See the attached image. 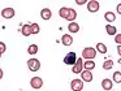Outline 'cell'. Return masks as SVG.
Listing matches in <instances>:
<instances>
[{"label": "cell", "mask_w": 121, "mask_h": 91, "mask_svg": "<svg viewBox=\"0 0 121 91\" xmlns=\"http://www.w3.org/2000/svg\"><path fill=\"white\" fill-rule=\"evenodd\" d=\"M95 56H96V49L94 47H86L82 51V59L85 60H94Z\"/></svg>", "instance_id": "6da1fadb"}, {"label": "cell", "mask_w": 121, "mask_h": 91, "mask_svg": "<svg viewBox=\"0 0 121 91\" xmlns=\"http://www.w3.org/2000/svg\"><path fill=\"white\" fill-rule=\"evenodd\" d=\"M27 68H29L30 72H38V70L40 69V61L38 59H29L27 60Z\"/></svg>", "instance_id": "7a4b0ae2"}, {"label": "cell", "mask_w": 121, "mask_h": 91, "mask_svg": "<svg viewBox=\"0 0 121 91\" xmlns=\"http://www.w3.org/2000/svg\"><path fill=\"white\" fill-rule=\"evenodd\" d=\"M83 59H82V57H78V59H77V62L76 64L73 65V66H72V72L74 73V74H81L82 72H83Z\"/></svg>", "instance_id": "3957f363"}, {"label": "cell", "mask_w": 121, "mask_h": 91, "mask_svg": "<svg viewBox=\"0 0 121 91\" xmlns=\"http://www.w3.org/2000/svg\"><path fill=\"white\" fill-rule=\"evenodd\" d=\"M70 88L72 91H82L83 90V81L81 78H76L70 82Z\"/></svg>", "instance_id": "277c9868"}, {"label": "cell", "mask_w": 121, "mask_h": 91, "mask_svg": "<svg viewBox=\"0 0 121 91\" xmlns=\"http://www.w3.org/2000/svg\"><path fill=\"white\" fill-rule=\"evenodd\" d=\"M76 62H77L76 52H69V53L64 57V64H66V65H74Z\"/></svg>", "instance_id": "5b68a950"}, {"label": "cell", "mask_w": 121, "mask_h": 91, "mask_svg": "<svg viewBox=\"0 0 121 91\" xmlns=\"http://www.w3.org/2000/svg\"><path fill=\"white\" fill-rule=\"evenodd\" d=\"M30 86H31L34 90H39L43 86V79L40 77H33L31 79H30Z\"/></svg>", "instance_id": "8992f818"}, {"label": "cell", "mask_w": 121, "mask_h": 91, "mask_svg": "<svg viewBox=\"0 0 121 91\" xmlns=\"http://www.w3.org/2000/svg\"><path fill=\"white\" fill-rule=\"evenodd\" d=\"M14 14H16V12H14V9L11 8V7L4 8V9L1 10V17L5 18V20H11V18H13Z\"/></svg>", "instance_id": "52a82bcc"}, {"label": "cell", "mask_w": 121, "mask_h": 91, "mask_svg": "<svg viewBox=\"0 0 121 91\" xmlns=\"http://www.w3.org/2000/svg\"><path fill=\"white\" fill-rule=\"evenodd\" d=\"M99 8H100V4H99V1H96V0H91V1L87 3V10H89L90 13L98 12Z\"/></svg>", "instance_id": "ba28073f"}, {"label": "cell", "mask_w": 121, "mask_h": 91, "mask_svg": "<svg viewBox=\"0 0 121 91\" xmlns=\"http://www.w3.org/2000/svg\"><path fill=\"white\" fill-rule=\"evenodd\" d=\"M112 87H113V81L109 79V78H104L102 81V88L105 91H112Z\"/></svg>", "instance_id": "9c48e42d"}, {"label": "cell", "mask_w": 121, "mask_h": 91, "mask_svg": "<svg viewBox=\"0 0 121 91\" xmlns=\"http://www.w3.org/2000/svg\"><path fill=\"white\" fill-rule=\"evenodd\" d=\"M92 78H94V75H92L91 70H83V72L81 73V79L83 81V82H91Z\"/></svg>", "instance_id": "30bf717a"}, {"label": "cell", "mask_w": 121, "mask_h": 91, "mask_svg": "<svg viewBox=\"0 0 121 91\" xmlns=\"http://www.w3.org/2000/svg\"><path fill=\"white\" fill-rule=\"evenodd\" d=\"M40 17H42L44 21L51 20V17H52V12H51L50 8H43V9L40 10Z\"/></svg>", "instance_id": "8fae6325"}, {"label": "cell", "mask_w": 121, "mask_h": 91, "mask_svg": "<svg viewBox=\"0 0 121 91\" xmlns=\"http://www.w3.org/2000/svg\"><path fill=\"white\" fill-rule=\"evenodd\" d=\"M61 43L64 44V46H72L73 44V36L69 35V34H64L63 36H61Z\"/></svg>", "instance_id": "7c38bea8"}, {"label": "cell", "mask_w": 121, "mask_h": 91, "mask_svg": "<svg viewBox=\"0 0 121 91\" xmlns=\"http://www.w3.org/2000/svg\"><path fill=\"white\" fill-rule=\"evenodd\" d=\"M69 13H70V8H68V7H61L60 10H59V16L61 18H64V20H68Z\"/></svg>", "instance_id": "4fadbf2b"}, {"label": "cell", "mask_w": 121, "mask_h": 91, "mask_svg": "<svg viewBox=\"0 0 121 91\" xmlns=\"http://www.w3.org/2000/svg\"><path fill=\"white\" fill-rule=\"evenodd\" d=\"M21 34L24 36H30L31 35V25H30V23H25V25H22Z\"/></svg>", "instance_id": "5bb4252c"}, {"label": "cell", "mask_w": 121, "mask_h": 91, "mask_svg": "<svg viewBox=\"0 0 121 91\" xmlns=\"http://www.w3.org/2000/svg\"><path fill=\"white\" fill-rule=\"evenodd\" d=\"M105 31H107L108 35H113V36L117 35V29H116L113 25H109V23L105 25Z\"/></svg>", "instance_id": "9a60e30c"}, {"label": "cell", "mask_w": 121, "mask_h": 91, "mask_svg": "<svg viewBox=\"0 0 121 91\" xmlns=\"http://www.w3.org/2000/svg\"><path fill=\"white\" fill-rule=\"evenodd\" d=\"M68 30H69V33H78L79 31L78 22H70L68 25Z\"/></svg>", "instance_id": "2e32d148"}, {"label": "cell", "mask_w": 121, "mask_h": 91, "mask_svg": "<svg viewBox=\"0 0 121 91\" xmlns=\"http://www.w3.org/2000/svg\"><path fill=\"white\" fill-rule=\"evenodd\" d=\"M95 49H96V52H99V53H107V46H105L104 43H96Z\"/></svg>", "instance_id": "e0dca14e"}, {"label": "cell", "mask_w": 121, "mask_h": 91, "mask_svg": "<svg viewBox=\"0 0 121 91\" xmlns=\"http://www.w3.org/2000/svg\"><path fill=\"white\" fill-rule=\"evenodd\" d=\"M104 20L107 21V22H115L116 20V14L113 12H105L104 14Z\"/></svg>", "instance_id": "ac0fdd59"}, {"label": "cell", "mask_w": 121, "mask_h": 91, "mask_svg": "<svg viewBox=\"0 0 121 91\" xmlns=\"http://www.w3.org/2000/svg\"><path fill=\"white\" fill-rule=\"evenodd\" d=\"M83 68H85V70H92L95 68L94 60H86V61H85V64H83Z\"/></svg>", "instance_id": "d6986e66"}, {"label": "cell", "mask_w": 121, "mask_h": 91, "mask_svg": "<svg viewBox=\"0 0 121 91\" xmlns=\"http://www.w3.org/2000/svg\"><path fill=\"white\" fill-rule=\"evenodd\" d=\"M38 51H39V47L37 44H30L27 47V53L29 55H35V53H38Z\"/></svg>", "instance_id": "ffe728a7"}, {"label": "cell", "mask_w": 121, "mask_h": 91, "mask_svg": "<svg viewBox=\"0 0 121 91\" xmlns=\"http://www.w3.org/2000/svg\"><path fill=\"white\" fill-rule=\"evenodd\" d=\"M113 68V61L112 60H105L104 62H103V69L104 70H109V69H112Z\"/></svg>", "instance_id": "44dd1931"}, {"label": "cell", "mask_w": 121, "mask_h": 91, "mask_svg": "<svg viewBox=\"0 0 121 91\" xmlns=\"http://www.w3.org/2000/svg\"><path fill=\"white\" fill-rule=\"evenodd\" d=\"M31 25V34H39V31H40V27H39V25H38L37 22H34V23H30Z\"/></svg>", "instance_id": "7402d4cb"}, {"label": "cell", "mask_w": 121, "mask_h": 91, "mask_svg": "<svg viewBox=\"0 0 121 91\" xmlns=\"http://www.w3.org/2000/svg\"><path fill=\"white\" fill-rule=\"evenodd\" d=\"M112 81L115 83H121V72H115V73H113Z\"/></svg>", "instance_id": "603a6c76"}, {"label": "cell", "mask_w": 121, "mask_h": 91, "mask_svg": "<svg viewBox=\"0 0 121 91\" xmlns=\"http://www.w3.org/2000/svg\"><path fill=\"white\" fill-rule=\"evenodd\" d=\"M115 42L117 43V46H121V33H117V35L115 36Z\"/></svg>", "instance_id": "cb8c5ba5"}, {"label": "cell", "mask_w": 121, "mask_h": 91, "mask_svg": "<svg viewBox=\"0 0 121 91\" xmlns=\"http://www.w3.org/2000/svg\"><path fill=\"white\" fill-rule=\"evenodd\" d=\"M5 49H7L5 44H4L3 42H0V53H4V52H5Z\"/></svg>", "instance_id": "d4e9b609"}, {"label": "cell", "mask_w": 121, "mask_h": 91, "mask_svg": "<svg viewBox=\"0 0 121 91\" xmlns=\"http://www.w3.org/2000/svg\"><path fill=\"white\" fill-rule=\"evenodd\" d=\"M86 1H87V0H76V4H78V5H83V4H86Z\"/></svg>", "instance_id": "484cf974"}, {"label": "cell", "mask_w": 121, "mask_h": 91, "mask_svg": "<svg viewBox=\"0 0 121 91\" xmlns=\"http://www.w3.org/2000/svg\"><path fill=\"white\" fill-rule=\"evenodd\" d=\"M116 10H117L118 14H121V3H120V4H117V7H116Z\"/></svg>", "instance_id": "4316f807"}, {"label": "cell", "mask_w": 121, "mask_h": 91, "mask_svg": "<svg viewBox=\"0 0 121 91\" xmlns=\"http://www.w3.org/2000/svg\"><path fill=\"white\" fill-rule=\"evenodd\" d=\"M117 52H118V55H120V57H121V46H117Z\"/></svg>", "instance_id": "83f0119b"}, {"label": "cell", "mask_w": 121, "mask_h": 91, "mask_svg": "<svg viewBox=\"0 0 121 91\" xmlns=\"http://www.w3.org/2000/svg\"><path fill=\"white\" fill-rule=\"evenodd\" d=\"M118 64H121V57H118Z\"/></svg>", "instance_id": "f1b7e54d"}, {"label": "cell", "mask_w": 121, "mask_h": 91, "mask_svg": "<svg viewBox=\"0 0 121 91\" xmlns=\"http://www.w3.org/2000/svg\"><path fill=\"white\" fill-rule=\"evenodd\" d=\"M112 91H115V90H112Z\"/></svg>", "instance_id": "f546056e"}]
</instances>
